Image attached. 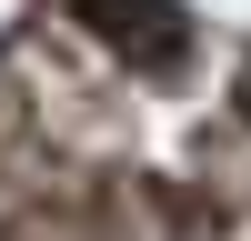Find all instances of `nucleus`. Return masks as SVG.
Listing matches in <instances>:
<instances>
[{
	"label": "nucleus",
	"mask_w": 251,
	"mask_h": 241,
	"mask_svg": "<svg viewBox=\"0 0 251 241\" xmlns=\"http://www.w3.org/2000/svg\"><path fill=\"white\" fill-rule=\"evenodd\" d=\"M10 20H20V0H0V40H10Z\"/></svg>",
	"instance_id": "f257e3e1"
}]
</instances>
